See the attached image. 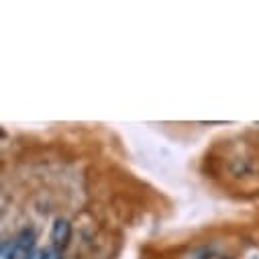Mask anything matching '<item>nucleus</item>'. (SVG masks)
I'll use <instances>...</instances> for the list:
<instances>
[{
    "instance_id": "obj_1",
    "label": "nucleus",
    "mask_w": 259,
    "mask_h": 259,
    "mask_svg": "<svg viewBox=\"0 0 259 259\" xmlns=\"http://www.w3.org/2000/svg\"><path fill=\"white\" fill-rule=\"evenodd\" d=\"M35 251V233L31 229H23L15 237V259H29Z\"/></svg>"
},
{
    "instance_id": "obj_2",
    "label": "nucleus",
    "mask_w": 259,
    "mask_h": 259,
    "mask_svg": "<svg viewBox=\"0 0 259 259\" xmlns=\"http://www.w3.org/2000/svg\"><path fill=\"white\" fill-rule=\"evenodd\" d=\"M70 239H72V225L66 219H57L51 227V241H53L55 249L68 247Z\"/></svg>"
},
{
    "instance_id": "obj_3",
    "label": "nucleus",
    "mask_w": 259,
    "mask_h": 259,
    "mask_svg": "<svg viewBox=\"0 0 259 259\" xmlns=\"http://www.w3.org/2000/svg\"><path fill=\"white\" fill-rule=\"evenodd\" d=\"M29 259H59L57 249H35Z\"/></svg>"
},
{
    "instance_id": "obj_4",
    "label": "nucleus",
    "mask_w": 259,
    "mask_h": 259,
    "mask_svg": "<svg viewBox=\"0 0 259 259\" xmlns=\"http://www.w3.org/2000/svg\"><path fill=\"white\" fill-rule=\"evenodd\" d=\"M3 259H15V239L3 243Z\"/></svg>"
}]
</instances>
